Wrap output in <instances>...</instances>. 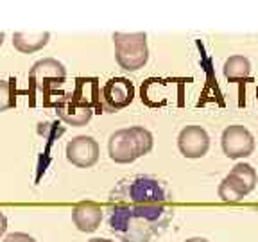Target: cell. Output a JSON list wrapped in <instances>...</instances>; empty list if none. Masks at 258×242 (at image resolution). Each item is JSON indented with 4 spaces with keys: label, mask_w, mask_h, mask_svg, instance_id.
<instances>
[{
    "label": "cell",
    "mask_w": 258,
    "mask_h": 242,
    "mask_svg": "<svg viewBox=\"0 0 258 242\" xmlns=\"http://www.w3.org/2000/svg\"><path fill=\"white\" fill-rule=\"evenodd\" d=\"M104 212L108 230L122 242H151L174 217L170 203H113Z\"/></svg>",
    "instance_id": "obj_1"
},
{
    "label": "cell",
    "mask_w": 258,
    "mask_h": 242,
    "mask_svg": "<svg viewBox=\"0 0 258 242\" xmlns=\"http://www.w3.org/2000/svg\"><path fill=\"white\" fill-rule=\"evenodd\" d=\"M108 205L113 203H170L172 194L163 179L149 174L124 177L111 190Z\"/></svg>",
    "instance_id": "obj_2"
},
{
    "label": "cell",
    "mask_w": 258,
    "mask_h": 242,
    "mask_svg": "<svg viewBox=\"0 0 258 242\" xmlns=\"http://www.w3.org/2000/svg\"><path fill=\"white\" fill-rule=\"evenodd\" d=\"M153 135L142 126L118 129L109 137L108 153L115 163H133L153 149Z\"/></svg>",
    "instance_id": "obj_3"
},
{
    "label": "cell",
    "mask_w": 258,
    "mask_h": 242,
    "mask_svg": "<svg viewBox=\"0 0 258 242\" xmlns=\"http://www.w3.org/2000/svg\"><path fill=\"white\" fill-rule=\"evenodd\" d=\"M113 43H115V57L120 69L127 72L144 69V65L149 59L145 32H115Z\"/></svg>",
    "instance_id": "obj_4"
},
{
    "label": "cell",
    "mask_w": 258,
    "mask_h": 242,
    "mask_svg": "<svg viewBox=\"0 0 258 242\" xmlns=\"http://www.w3.org/2000/svg\"><path fill=\"white\" fill-rule=\"evenodd\" d=\"M29 81L36 90L50 93L67 81V69L59 61L52 59V57H45L32 65V69L29 70Z\"/></svg>",
    "instance_id": "obj_5"
},
{
    "label": "cell",
    "mask_w": 258,
    "mask_h": 242,
    "mask_svg": "<svg viewBox=\"0 0 258 242\" xmlns=\"http://www.w3.org/2000/svg\"><path fill=\"white\" fill-rule=\"evenodd\" d=\"M135 99V86L125 77H111L101 88V109L115 113L127 108Z\"/></svg>",
    "instance_id": "obj_6"
},
{
    "label": "cell",
    "mask_w": 258,
    "mask_h": 242,
    "mask_svg": "<svg viewBox=\"0 0 258 242\" xmlns=\"http://www.w3.org/2000/svg\"><path fill=\"white\" fill-rule=\"evenodd\" d=\"M222 151L228 158L237 160V158H247L254 151V137L240 124L228 126L222 131L221 137Z\"/></svg>",
    "instance_id": "obj_7"
},
{
    "label": "cell",
    "mask_w": 258,
    "mask_h": 242,
    "mask_svg": "<svg viewBox=\"0 0 258 242\" xmlns=\"http://www.w3.org/2000/svg\"><path fill=\"white\" fill-rule=\"evenodd\" d=\"M99 144L92 137H76L67 144V160L76 167L88 169L99 160Z\"/></svg>",
    "instance_id": "obj_8"
},
{
    "label": "cell",
    "mask_w": 258,
    "mask_h": 242,
    "mask_svg": "<svg viewBox=\"0 0 258 242\" xmlns=\"http://www.w3.org/2000/svg\"><path fill=\"white\" fill-rule=\"evenodd\" d=\"M177 147L185 158H203L210 149V137L201 126H186L177 137Z\"/></svg>",
    "instance_id": "obj_9"
},
{
    "label": "cell",
    "mask_w": 258,
    "mask_h": 242,
    "mask_svg": "<svg viewBox=\"0 0 258 242\" xmlns=\"http://www.w3.org/2000/svg\"><path fill=\"white\" fill-rule=\"evenodd\" d=\"M54 108H56V113L59 115V118L64 124L77 126V128L88 124L90 118H92L93 113H95L92 108H86V106L74 101L70 93L59 95V99H57V102L54 104Z\"/></svg>",
    "instance_id": "obj_10"
},
{
    "label": "cell",
    "mask_w": 258,
    "mask_h": 242,
    "mask_svg": "<svg viewBox=\"0 0 258 242\" xmlns=\"http://www.w3.org/2000/svg\"><path fill=\"white\" fill-rule=\"evenodd\" d=\"M74 101L79 104L92 108L93 111L102 113L101 109V83L97 77H77L76 79V88L70 92Z\"/></svg>",
    "instance_id": "obj_11"
},
{
    "label": "cell",
    "mask_w": 258,
    "mask_h": 242,
    "mask_svg": "<svg viewBox=\"0 0 258 242\" xmlns=\"http://www.w3.org/2000/svg\"><path fill=\"white\" fill-rule=\"evenodd\" d=\"M102 215H104V210L97 203H79L77 206H74L72 210V221L77 226L79 231H85V233H92L95 231L99 226H101Z\"/></svg>",
    "instance_id": "obj_12"
},
{
    "label": "cell",
    "mask_w": 258,
    "mask_h": 242,
    "mask_svg": "<svg viewBox=\"0 0 258 242\" xmlns=\"http://www.w3.org/2000/svg\"><path fill=\"white\" fill-rule=\"evenodd\" d=\"M249 187L242 182L237 174L230 172L219 185V198L224 203H238L249 194Z\"/></svg>",
    "instance_id": "obj_13"
},
{
    "label": "cell",
    "mask_w": 258,
    "mask_h": 242,
    "mask_svg": "<svg viewBox=\"0 0 258 242\" xmlns=\"http://www.w3.org/2000/svg\"><path fill=\"white\" fill-rule=\"evenodd\" d=\"M50 34L48 32H16L13 36V45L16 50L24 54L36 52L48 43Z\"/></svg>",
    "instance_id": "obj_14"
},
{
    "label": "cell",
    "mask_w": 258,
    "mask_h": 242,
    "mask_svg": "<svg viewBox=\"0 0 258 242\" xmlns=\"http://www.w3.org/2000/svg\"><path fill=\"white\" fill-rule=\"evenodd\" d=\"M224 77L230 83H237V81H246L251 76V63L247 57L244 56H230L224 61L222 67Z\"/></svg>",
    "instance_id": "obj_15"
},
{
    "label": "cell",
    "mask_w": 258,
    "mask_h": 242,
    "mask_svg": "<svg viewBox=\"0 0 258 242\" xmlns=\"http://www.w3.org/2000/svg\"><path fill=\"white\" fill-rule=\"evenodd\" d=\"M16 79L11 77L8 81H0V111H6L16 106Z\"/></svg>",
    "instance_id": "obj_16"
},
{
    "label": "cell",
    "mask_w": 258,
    "mask_h": 242,
    "mask_svg": "<svg viewBox=\"0 0 258 242\" xmlns=\"http://www.w3.org/2000/svg\"><path fill=\"white\" fill-rule=\"evenodd\" d=\"M231 172L237 174V176L240 177L242 182H244L247 187H249L251 192H253L254 187H256L258 177H256V170H254L253 167L249 165V163H237V165H235L233 169H231Z\"/></svg>",
    "instance_id": "obj_17"
},
{
    "label": "cell",
    "mask_w": 258,
    "mask_h": 242,
    "mask_svg": "<svg viewBox=\"0 0 258 242\" xmlns=\"http://www.w3.org/2000/svg\"><path fill=\"white\" fill-rule=\"evenodd\" d=\"M64 131H67V128L61 126L59 122H41V124L38 126V133L50 142L59 138L61 135H64Z\"/></svg>",
    "instance_id": "obj_18"
},
{
    "label": "cell",
    "mask_w": 258,
    "mask_h": 242,
    "mask_svg": "<svg viewBox=\"0 0 258 242\" xmlns=\"http://www.w3.org/2000/svg\"><path fill=\"white\" fill-rule=\"evenodd\" d=\"M4 242H36V240L27 233H11L6 237Z\"/></svg>",
    "instance_id": "obj_19"
},
{
    "label": "cell",
    "mask_w": 258,
    "mask_h": 242,
    "mask_svg": "<svg viewBox=\"0 0 258 242\" xmlns=\"http://www.w3.org/2000/svg\"><path fill=\"white\" fill-rule=\"evenodd\" d=\"M6 230H8V219H6V215L0 212V237L6 233Z\"/></svg>",
    "instance_id": "obj_20"
},
{
    "label": "cell",
    "mask_w": 258,
    "mask_h": 242,
    "mask_svg": "<svg viewBox=\"0 0 258 242\" xmlns=\"http://www.w3.org/2000/svg\"><path fill=\"white\" fill-rule=\"evenodd\" d=\"M185 242H210V240H206V238H203V237H192V238H188V240H185Z\"/></svg>",
    "instance_id": "obj_21"
},
{
    "label": "cell",
    "mask_w": 258,
    "mask_h": 242,
    "mask_svg": "<svg viewBox=\"0 0 258 242\" xmlns=\"http://www.w3.org/2000/svg\"><path fill=\"white\" fill-rule=\"evenodd\" d=\"M88 242H113V240H108V238H92Z\"/></svg>",
    "instance_id": "obj_22"
},
{
    "label": "cell",
    "mask_w": 258,
    "mask_h": 242,
    "mask_svg": "<svg viewBox=\"0 0 258 242\" xmlns=\"http://www.w3.org/2000/svg\"><path fill=\"white\" fill-rule=\"evenodd\" d=\"M4 43V32H0V45Z\"/></svg>",
    "instance_id": "obj_23"
},
{
    "label": "cell",
    "mask_w": 258,
    "mask_h": 242,
    "mask_svg": "<svg viewBox=\"0 0 258 242\" xmlns=\"http://www.w3.org/2000/svg\"><path fill=\"white\" fill-rule=\"evenodd\" d=\"M256 99H258V86H256Z\"/></svg>",
    "instance_id": "obj_24"
}]
</instances>
